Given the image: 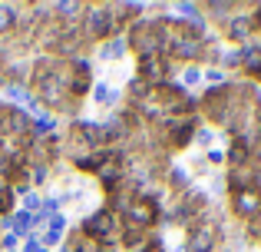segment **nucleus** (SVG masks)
<instances>
[{
	"instance_id": "f257e3e1",
	"label": "nucleus",
	"mask_w": 261,
	"mask_h": 252,
	"mask_svg": "<svg viewBox=\"0 0 261 252\" xmlns=\"http://www.w3.org/2000/svg\"><path fill=\"white\" fill-rule=\"evenodd\" d=\"M80 233L86 236L89 242H96V246L102 249H116L122 242V233H126V222H122V216L116 213V209L109 206H99L96 213H89L83 219V229Z\"/></svg>"
},
{
	"instance_id": "f03ea898",
	"label": "nucleus",
	"mask_w": 261,
	"mask_h": 252,
	"mask_svg": "<svg viewBox=\"0 0 261 252\" xmlns=\"http://www.w3.org/2000/svg\"><path fill=\"white\" fill-rule=\"evenodd\" d=\"M185 233H189L185 236V252H215L218 242H222V226L215 219H208V216L192 222Z\"/></svg>"
},
{
	"instance_id": "7ed1b4c3",
	"label": "nucleus",
	"mask_w": 261,
	"mask_h": 252,
	"mask_svg": "<svg viewBox=\"0 0 261 252\" xmlns=\"http://www.w3.org/2000/svg\"><path fill=\"white\" fill-rule=\"evenodd\" d=\"M231 216L242 222H255L261 216V189H242V193H231Z\"/></svg>"
},
{
	"instance_id": "20e7f679",
	"label": "nucleus",
	"mask_w": 261,
	"mask_h": 252,
	"mask_svg": "<svg viewBox=\"0 0 261 252\" xmlns=\"http://www.w3.org/2000/svg\"><path fill=\"white\" fill-rule=\"evenodd\" d=\"M89 100H93L99 110H113V106L119 103V90H113L106 80H99V83H93V90H89Z\"/></svg>"
},
{
	"instance_id": "39448f33",
	"label": "nucleus",
	"mask_w": 261,
	"mask_h": 252,
	"mask_svg": "<svg viewBox=\"0 0 261 252\" xmlns=\"http://www.w3.org/2000/svg\"><path fill=\"white\" fill-rule=\"evenodd\" d=\"M126 53H129L126 37H113V40H106V43H99V60H119V57H126Z\"/></svg>"
},
{
	"instance_id": "423d86ee",
	"label": "nucleus",
	"mask_w": 261,
	"mask_h": 252,
	"mask_svg": "<svg viewBox=\"0 0 261 252\" xmlns=\"http://www.w3.org/2000/svg\"><path fill=\"white\" fill-rule=\"evenodd\" d=\"M202 83V66H185L182 70V90L185 86H198Z\"/></svg>"
},
{
	"instance_id": "0eeeda50",
	"label": "nucleus",
	"mask_w": 261,
	"mask_h": 252,
	"mask_svg": "<svg viewBox=\"0 0 261 252\" xmlns=\"http://www.w3.org/2000/svg\"><path fill=\"white\" fill-rule=\"evenodd\" d=\"M205 159H208V163H225V153H222V149H208Z\"/></svg>"
}]
</instances>
